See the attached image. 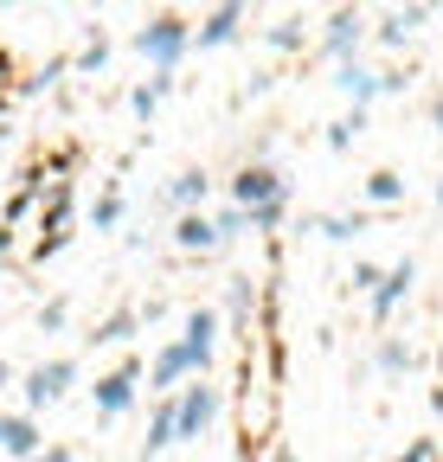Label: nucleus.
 Returning <instances> with one entry per match:
<instances>
[{
    "mask_svg": "<svg viewBox=\"0 0 443 462\" xmlns=\"http://www.w3.org/2000/svg\"><path fill=\"white\" fill-rule=\"evenodd\" d=\"M373 218L366 212H335V218H315V231H321V238H335V245H347V238H360V231H366Z\"/></svg>",
    "mask_w": 443,
    "mask_h": 462,
    "instance_id": "f3484780",
    "label": "nucleus"
},
{
    "mask_svg": "<svg viewBox=\"0 0 443 462\" xmlns=\"http://www.w3.org/2000/svg\"><path fill=\"white\" fill-rule=\"evenodd\" d=\"M7 379H14V366H7V360H0V385H7Z\"/></svg>",
    "mask_w": 443,
    "mask_h": 462,
    "instance_id": "e433bc0d",
    "label": "nucleus"
},
{
    "mask_svg": "<svg viewBox=\"0 0 443 462\" xmlns=\"http://www.w3.org/2000/svg\"><path fill=\"white\" fill-rule=\"evenodd\" d=\"M212 225H218V238H238V231H251V212H238V206H226V212H218Z\"/></svg>",
    "mask_w": 443,
    "mask_h": 462,
    "instance_id": "cd10ccee",
    "label": "nucleus"
},
{
    "mask_svg": "<svg viewBox=\"0 0 443 462\" xmlns=\"http://www.w3.org/2000/svg\"><path fill=\"white\" fill-rule=\"evenodd\" d=\"M174 245H180V251H199V257H206V251H218L226 238H218V225H212L206 212H180V225H174Z\"/></svg>",
    "mask_w": 443,
    "mask_h": 462,
    "instance_id": "9b49d317",
    "label": "nucleus"
},
{
    "mask_svg": "<svg viewBox=\"0 0 443 462\" xmlns=\"http://www.w3.org/2000/svg\"><path fill=\"white\" fill-rule=\"evenodd\" d=\"M71 379H78V366H71V360H45V366H32V373H26V404H32V411L59 404Z\"/></svg>",
    "mask_w": 443,
    "mask_h": 462,
    "instance_id": "0eeeda50",
    "label": "nucleus"
},
{
    "mask_svg": "<svg viewBox=\"0 0 443 462\" xmlns=\"http://www.w3.org/2000/svg\"><path fill=\"white\" fill-rule=\"evenodd\" d=\"M411 366V346L405 340H379V373H405Z\"/></svg>",
    "mask_w": 443,
    "mask_h": 462,
    "instance_id": "b1692460",
    "label": "nucleus"
},
{
    "mask_svg": "<svg viewBox=\"0 0 443 462\" xmlns=\"http://www.w3.org/2000/svg\"><path fill=\"white\" fill-rule=\"evenodd\" d=\"M168 443H180V418H174V398H161V411L148 418V437H142V449H148V456H161Z\"/></svg>",
    "mask_w": 443,
    "mask_h": 462,
    "instance_id": "4468645a",
    "label": "nucleus"
},
{
    "mask_svg": "<svg viewBox=\"0 0 443 462\" xmlns=\"http://www.w3.org/2000/svg\"><path fill=\"white\" fill-rule=\"evenodd\" d=\"M0 270H7V245H0Z\"/></svg>",
    "mask_w": 443,
    "mask_h": 462,
    "instance_id": "4c0bfd02",
    "label": "nucleus"
},
{
    "mask_svg": "<svg viewBox=\"0 0 443 462\" xmlns=\"http://www.w3.org/2000/svg\"><path fill=\"white\" fill-rule=\"evenodd\" d=\"M335 84H341V90L354 97V109H366V103L379 97V71H366L360 58H354V65H335Z\"/></svg>",
    "mask_w": 443,
    "mask_h": 462,
    "instance_id": "f8f14e48",
    "label": "nucleus"
},
{
    "mask_svg": "<svg viewBox=\"0 0 443 462\" xmlns=\"http://www.w3.org/2000/svg\"><path fill=\"white\" fill-rule=\"evenodd\" d=\"M366 199L373 206H399L405 199V180H399L392 167H379V173H366Z\"/></svg>",
    "mask_w": 443,
    "mask_h": 462,
    "instance_id": "a211bd4d",
    "label": "nucleus"
},
{
    "mask_svg": "<svg viewBox=\"0 0 443 462\" xmlns=\"http://www.w3.org/2000/svg\"><path fill=\"white\" fill-rule=\"evenodd\" d=\"M283 218H290V193H283V199H270V206H257V212H251V231H276Z\"/></svg>",
    "mask_w": 443,
    "mask_h": 462,
    "instance_id": "5701e85b",
    "label": "nucleus"
},
{
    "mask_svg": "<svg viewBox=\"0 0 443 462\" xmlns=\"http://www.w3.org/2000/svg\"><path fill=\"white\" fill-rule=\"evenodd\" d=\"M14 430H20V418H7V411H0V449L14 443Z\"/></svg>",
    "mask_w": 443,
    "mask_h": 462,
    "instance_id": "2f4dec72",
    "label": "nucleus"
},
{
    "mask_svg": "<svg viewBox=\"0 0 443 462\" xmlns=\"http://www.w3.org/2000/svg\"><path fill=\"white\" fill-rule=\"evenodd\" d=\"M135 385H142V366L135 360H123L116 373H103L90 392H97V418H123L129 404H135Z\"/></svg>",
    "mask_w": 443,
    "mask_h": 462,
    "instance_id": "39448f33",
    "label": "nucleus"
},
{
    "mask_svg": "<svg viewBox=\"0 0 443 462\" xmlns=\"http://www.w3.org/2000/svg\"><path fill=\"white\" fill-rule=\"evenodd\" d=\"M180 346H187L193 373L206 379V373H212V354H218V315H212V309H187V321H180Z\"/></svg>",
    "mask_w": 443,
    "mask_h": 462,
    "instance_id": "20e7f679",
    "label": "nucleus"
},
{
    "mask_svg": "<svg viewBox=\"0 0 443 462\" xmlns=\"http://www.w3.org/2000/svg\"><path fill=\"white\" fill-rule=\"evenodd\" d=\"M251 302H257V289H251V276H238V282H232V296H226V309H232L238 328L251 321Z\"/></svg>",
    "mask_w": 443,
    "mask_h": 462,
    "instance_id": "412c9836",
    "label": "nucleus"
},
{
    "mask_svg": "<svg viewBox=\"0 0 443 462\" xmlns=\"http://www.w3.org/2000/svg\"><path fill=\"white\" fill-rule=\"evenodd\" d=\"M290 193V180L276 167H263V161H245L238 173H232V206L238 212H257V206H270V199H283Z\"/></svg>",
    "mask_w": 443,
    "mask_h": 462,
    "instance_id": "f03ea898",
    "label": "nucleus"
},
{
    "mask_svg": "<svg viewBox=\"0 0 443 462\" xmlns=\"http://www.w3.org/2000/svg\"><path fill=\"white\" fill-rule=\"evenodd\" d=\"M65 321H71V309H65V302H45V315H39V328H45V334H59Z\"/></svg>",
    "mask_w": 443,
    "mask_h": 462,
    "instance_id": "7c9ffc66",
    "label": "nucleus"
},
{
    "mask_svg": "<svg viewBox=\"0 0 443 462\" xmlns=\"http://www.w3.org/2000/svg\"><path fill=\"white\" fill-rule=\"evenodd\" d=\"M206 193H212L206 167H187V173H174V187H168V199H174L180 212H199V206H206Z\"/></svg>",
    "mask_w": 443,
    "mask_h": 462,
    "instance_id": "ddd939ff",
    "label": "nucleus"
},
{
    "mask_svg": "<svg viewBox=\"0 0 443 462\" xmlns=\"http://www.w3.org/2000/svg\"><path fill=\"white\" fill-rule=\"evenodd\" d=\"M116 218H123V193H116V187H109V193L97 199V212H90V225H97V231H109V225H116Z\"/></svg>",
    "mask_w": 443,
    "mask_h": 462,
    "instance_id": "393cba45",
    "label": "nucleus"
},
{
    "mask_svg": "<svg viewBox=\"0 0 443 462\" xmlns=\"http://www.w3.org/2000/svg\"><path fill=\"white\" fill-rule=\"evenodd\" d=\"M187 45H193V26H187L180 14H154V20L135 32V51L148 58L154 71H174L180 58H187Z\"/></svg>",
    "mask_w": 443,
    "mask_h": 462,
    "instance_id": "f257e3e1",
    "label": "nucleus"
},
{
    "mask_svg": "<svg viewBox=\"0 0 443 462\" xmlns=\"http://www.w3.org/2000/svg\"><path fill=\"white\" fill-rule=\"evenodd\" d=\"M424 20H430V7H392V14L379 20V39H385V45H405Z\"/></svg>",
    "mask_w": 443,
    "mask_h": 462,
    "instance_id": "2eb2a0df",
    "label": "nucleus"
},
{
    "mask_svg": "<svg viewBox=\"0 0 443 462\" xmlns=\"http://www.w3.org/2000/svg\"><path fill=\"white\" fill-rule=\"evenodd\" d=\"M360 39H366V26H360V14H354V7H335V14H328L321 51L335 58V65H354V51H360Z\"/></svg>",
    "mask_w": 443,
    "mask_h": 462,
    "instance_id": "423d86ee",
    "label": "nucleus"
},
{
    "mask_svg": "<svg viewBox=\"0 0 443 462\" xmlns=\"http://www.w3.org/2000/svg\"><path fill=\"white\" fill-rule=\"evenodd\" d=\"M430 123H437V135H443V97H437V103H430Z\"/></svg>",
    "mask_w": 443,
    "mask_h": 462,
    "instance_id": "72a5a7b5",
    "label": "nucleus"
},
{
    "mask_svg": "<svg viewBox=\"0 0 443 462\" xmlns=\"http://www.w3.org/2000/svg\"><path fill=\"white\" fill-rule=\"evenodd\" d=\"M65 71H71V58H51V65H39L32 78H20V97H45L51 84H59V78H65Z\"/></svg>",
    "mask_w": 443,
    "mask_h": 462,
    "instance_id": "aec40b11",
    "label": "nucleus"
},
{
    "mask_svg": "<svg viewBox=\"0 0 443 462\" xmlns=\"http://www.w3.org/2000/svg\"><path fill=\"white\" fill-rule=\"evenodd\" d=\"M385 462H437V443H430V437H411L399 456H385Z\"/></svg>",
    "mask_w": 443,
    "mask_h": 462,
    "instance_id": "bb28decb",
    "label": "nucleus"
},
{
    "mask_svg": "<svg viewBox=\"0 0 443 462\" xmlns=\"http://www.w3.org/2000/svg\"><path fill=\"white\" fill-rule=\"evenodd\" d=\"M7 78H14V58H7V51H0V84H7Z\"/></svg>",
    "mask_w": 443,
    "mask_h": 462,
    "instance_id": "f704fd0d",
    "label": "nucleus"
},
{
    "mask_svg": "<svg viewBox=\"0 0 443 462\" xmlns=\"http://www.w3.org/2000/svg\"><path fill=\"white\" fill-rule=\"evenodd\" d=\"M411 282H418V270H411V257H405V263H392V270H385V282L373 289V321H379V328H385V321H392V309H399V302L411 296Z\"/></svg>",
    "mask_w": 443,
    "mask_h": 462,
    "instance_id": "1a4fd4ad",
    "label": "nucleus"
},
{
    "mask_svg": "<svg viewBox=\"0 0 443 462\" xmlns=\"http://www.w3.org/2000/svg\"><path fill=\"white\" fill-rule=\"evenodd\" d=\"M270 45H276V51H296V45H302V20H283V26H270Z\"/></svg>",
    "mask_w": 443,
    "mask_h": 462,
    "instance_id": "c85d7f7f",
    "label": "nucleus"
},
{
    "mask_svg": "<svg viewBox=\"0 0 443 462\" xmlns=\"http://www.w3.org/2000/svg\"><path fill=\"white\" fill-rule=\"evenodd\" d=\"M135 328H142V315H135V309H116V315H103V321H97L90 340H97V346H123Z\"/></svg>",
    "mask_w": 443,
    "mask_h": 462,
    "instance_id": "dca6fc26",
    "label": "nucleus"
},
{
    "mask_svg": "<svg viewBox=\"0 0 443 462\" xmlns=\"http://www.w3.org/2000/svg\"><path fill=\"white\" fill-rule=\"evenodd\" d=\"M32 462H71V449H45V456H32Z\"/></svg>",
    "mask_w": 443,
    "mask_h": 462,
    "instance_id": "473e14b6",
    "label": "nucleus"
},
{
    "mask_svg": "<svg viewBox=\"0 0 443 462\" xmlns=\"http://www.w3.org/2000/svg\"><path fill=\"white\" fill-rule=\"evenodd\" d=\"M430 411H437V418H443V385H437V392H430Z\"/></svg>",
    "mask_w": 443,
    "mask_h": 462,
    "instance_id": "c9c22d12",
    "label": "nucleus"
},
{
    "mask_svg": "<svg viewBox=\"0 0 443 462\" xmlns=\"http://www.w3.org/2000/svg\"><path fill=\"white\" fill-rule=\"evenodd\" d=\"M366 129V109H354V116H341L335 129H328V148H354V135Z\"/></svg>",
    "mask_w": 443,
    "mask_h": 462,
    "instance_id": "4be33fe9",
    "label": "nucleus"
},
{
    "mask_svg": "<svg viewBox=\"0 0 443 462\" xmlns=\"http://www.w3.org/2000/svg\"><path fill=\"white\" fill-rule=\"evenodd\" d=\"M187 379H199V373H193V360H187V346H180V340H168V346L154 354V366H148V392H180Z\"/></svg>",
    "mask_w": 443,
    "mask_h": 462,
    "instance_id": "6e6552de",
    "label": "nucleus"
},
{
    "mask_svg": "<svg viewBox=\"0 0 443 462\" xmlns=\"http://www.w3.org/2000/svg\"><path fill=\"white\" fill-rule=\"evenodd\" d=\"M437 206H443V180H437Z\"/></svg>",
    "mask_w": 443,
    "mask_h": 462,
    "instance_id": "58836bf2",
    "label": "nucleus"
},
{
    "mask_svg": "<svg viewBox=\"0 0 443 462\" xmlns=\"http://www.w3.org/2000/svg\"><path fill=\"white\" fill-rule=\"evenodd\" d=\"M238 26H245V7H212V14L193 26V45H199V51H212V45H232V39H238Z\"/></svg>",
    "mask_w": 443,
    "mask_h": 462,
    "instance_id": "9d476101",
    "label": "nucleus"
},
{
    "mask_svg": "<svg viewBox=\"0 0 443 462\" xmlns=\"http://www.w3.org/2000/svg\"><path fill=\"white\" fill-rule=\"evenodd\" d=\"M174 418H180V437H206V424L218 418V385H206V379L180 385L174 392Z\"/></svg>",
    "mask_w": 443,
    "mask_h": 462,
    "instance_id": "7ed1b4c3",
    "label": "nucleus"
},
{
    "mask_svg": "<svg viewBox=\"0 0 443 462\" xmlns=\"http://www.w3.org/2000/svg\"><path fill=\"white\" fill-rule=\"evenodd\" d=\"M168 90H174V71H161L154 84H142V90L129 97V109H135V116H142V123H148V116L161 109V97H168Z\"/></svg>",
    "mask_w": 443,
    "mask_h": 462,
    "instance_id": "6ab92c4d",
    "label": "nucleus"
},
{
    "mask_svg": "<svg viewBox=\"0 0 443 462\" xmlns=\"http://www.w3.org/2000/svg\"><path fill=\"white\" fill-rule=\"evenodd\" d=\"M103 65H109V39H103V32H90V45H84V58H78V71H90V78H97Z\"/></svg>",
    "mask_w": 443,
    "mask_h": 462,
    "instance_id": "a878e982",
    "label": "nucleus"
},
{
    "mask_svg": "<svg viewBox=\"0 0 443 462\" xmlns=\"http://www.w3.org/2000/svg\"><path fill=\"white\" fill-rule=\"evenodd\" d=\"M379 282H385V270H379V263H354V289H366V296H373Z\"/></svg>",
    "mask_w": 443,
    "mask_h": 462,
    "instance_id": "c756f323",
    "label": "nucleus"
}]
</instances>
